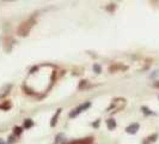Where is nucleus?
I'll return each mask as SVG.
<instances>
[{
    "instance_id": "nucleus-6",
    "label": "nucleus",
    "mask_w": 159,
    "mask_h": 144,
    "mask_svg": "<svg viewBox=\"0 0 159 144\" xmlns=\"http://www.w3.org/2000/svg\"><path fill=\"white\" fill-rule=\"evenodd\" d=\"M61 111H62V109H61V108H59V109L55 112V114L53 115V118H52V120H50V126H52V127H54L56 124H57V119H59V115H60Z\"/></svg>"
},
{
    "instance_id": "nucleus-5",
    "label": "nucleus",
    "mask_w": 159,
    "mask_h": 144,
    "mask_svg": "<svg viewBox=\"0 0 159 144\" xmlns=\"http://www.w3.org/2000/svg\"><path fill=\"white\" fill-rule=\"evenodd\" d=\"M157 138H158V135H157V133H153L152 136L146 137V138L143 139V144H152V143H154V142L157 141Z\"/></svg>"
},
{
    "instance_id": "nucleus-3",
    "label": "nucleus",
    "mask_w": 159,
    "mask_h": 144,
    "mask_svg": "<svg viewBox=\"0 0 159 144\" xmlns=\"http://www.w3.org/2000/svg\"><path fill=\"white\" fill-rule=\"evenodd\" d=\"M139 128H140V125H139V124H136V122L135 124H130L129 126L126 127V132L129 133V135H135Z\"/></svg>"
},
{
    "instance_id": "nucleus-15",
    "label": "nucleus",
    "mask_w": 159,
    "mask_h": 144,
    "mask_svg": "<svg viewBox=\"0 0 159 144\" xmlns=\"http://www.w3.org/2000/svg\"><path fill=\"white\" fill-rule=\"evenodd\" d=\"M92 67H93V71H95L97 74H99V73L102 72V67H101L98 64H93V66H92Z\"/></svg>"
},
{
    "instance_id": "nucleus-2",
    "label": "nucleus",
    "mask_w": 159,
    "mask_h": 144,
    "mask_svg": "<svg viewBox=\"0 0 159 144\" xmlns=\"http://www.w3.org/2000/svg\"><path fill=\"white\" fill-rule=\"evenodd\" d=\"M90 107H91V102H84V103L79 104L77 108L72 109V112H70V114H68V117L70 118H75V117H78V114H80V113L84 112V111H86Z\"/></svg>"
},
{
    "instance_id": "nucleus-7",
    "label": "nucleus",
    "mask_w": 159,
    "mask_h": 144,
    "mask_svg": "<svg viewBox=\"0 0 159 144\" xmlns=\"http://www.w3.org/2000/svg\"><path fill=\"white\" fill-rule=\"evenodd\" d=\"M107 127H108V130H110V131L115 130L116 128V121L112 119V118H109V119L107 120Z\"/></svg>"
},
{
    "instance_id": "nucleus-16",
    "label": "nucleus",
    "mask_w": 159,
    "mask_h": 144,
    "mask_svg": "<svg viewBox=\"0 0 159 144\" xmlns=\"http://www.w3.org/2000/svg\"><path fill=\"white\" fill-rule=\"evenodd\" d=\"M61 138H64V135H62V133H59V135H57V136L55 137V144H59V143H60Z\"/></svg>"
},
{
    "instance_id": "nucleus-8",
    "label": "nucleus",
    "mask_w": 159,
    "mask_h": 144,
    "mask_svg": "<svg viewBox=\"0 0 159 144\" xmlns=\"http://www.w3.org/2000/svg\"><path fill=\"white\" fill-rule=\"evenodd\" d=\"M121 69H127V67H125V66H122L121 64H115V65H112V66H110L109 67V72H115V71H117V70H121Z\"/></svg>"
},
{
    "instance_id": "nucleus-9",
    "label": "nucleus",
    "mask_w": 159,
    "mask_h": 144,
    "mask_svg": "<svg viewBox=\"0 0 159 144\" xmlns=\"http://www.w3.org/2000/svg\"><path fill=\"white\" fill-rule=\"evenodd\" d=\"M34 126V121L31 119H25L24 120V124H23V128L25 130H28V128H30Z\"/></svg>"
},
{
    "instance_id": "nucleus-10",
    "label": "nucleus",
    "mask_w": 159,
    "mask_h": 144,
    "mask_svg": "<svg viewBox=\"0 0 159 144\" xmlns=\"http://www.w3.org/2000/svg\"><path fill=\"white\" fill-rule=\"evenodd\" d=\"M10 108H11V103L8 101H4L2 103L0 104V109H2V111H8Z\"/></svg>"
},
{
    "instance_id": "nucleus-13",
    "label": "nucleus",
    "mask_w": 159,
    "mask_h": 144,
    "mask_svg": "<svg viewBox=\"0 0 159 144\" xmlns=\"http://www.w3.org/2000/svg\"><path fill=\"white\" fill-rule=\"evenodd\" d=\"M86 85H88V80H86V79L80 80L79 85H78V89H79V90H81V89H85V88H86Z\"/></svg>"
},
{
    "instance_id": "nucleus-4",
    "label": "nucleus",
    "mask_w": 159,
    "mask_h": 144,
    "mask_svg": "<svg viewBox=\"0 0 159 144\" xmlns=\"http://www.w3.org/2000/svg\"><path fill=\"white\" fill-rule=\"evenodd\" d=\"M93 143V138L89 137V138H84V139H77V141H73L70 144H92Z\"/></svg>"
},
{
    "instance_id": "nucleus-20",
    "label": "nucleus",
    "mask_w": 159,
    "mask_h": 144,
    "mask_svg": "<svg viewBox=\"0 0 159 144\" xmlns=\"http://www.w3.org/2000/svg\"><path fill=\"white\" fill-rule=\"evenodd\" d=\"M0 144H6V143H5V142H4V141H2L1 138H0Z\"/></svg>"
},
{
    "instance_id": "nucleus-19",
    "label": "nucleus",
    "mask_w": 159,
    "mask_h": 144,
    "mask_svg": "<svg viewBox=\"0 0 159 144\" xmlns=\"http://www.w3.org/2000/svg\"><path fill=\"white\" fill-rule=\"evenodd\" d=\"M98 122H99V120H97V121H96V122L93 124V125H92V126H95V127H97V126H98Z\"/></svg>"
},
{
    "instance_id": "nucleus-1",
    "label": "nucleus",
    "mask_w": 159,
    "mask_h": 144,
    "mask_svg": "<svg viewBox=\"0 0 159 144\" xmlns=\"http://www.w3.org/2000/svg\"><path fill=\"white\" fill-rule=\"evenodd\" d=\"M35 23H36L35 18H34V17H30L29 19L24 21L23 23L20 24L19 26H18L17 34H18L19 36H22V37H25V36H28V35H29V32H30V30L32 29V26L35 25Z\"/></svg>"
},
{
    "instance_id": "nucleus-11",
    "label": "nucleus",
    "mask_w": 159,
    "mask_h": 144,
    "mask_svg": "<svg viewBox=\"0 0 159 144\" xmlns=\"http://www.w3.org/2000/svg\"><path fill=\"white\" fill-rule=\"evenodd\" d=\"M22 132H23V127H20V126H15V127H13V135L16 137L20 136Z\"/></svg>"
},
{
    "instance_id": "nucleus-12",
    "label": "nucleus",
    "mask_w": 159,
    "mask_h": 144,
    "mask_svg": "<svg viewBox=\"0 0 159 144\" xmlns=\"http://www.w3.org/2000/svg\"><path fill=\"white\" fill-rule=\"evenodd\" d=\"M141 111H143V113L145 115H152V114H154V113L152 112L148 107H146V106H143V107H141Z\"/></svg>"
},
{
    "instance_id": "nucleus-17",
    "label": "nucleus",
    "mask_w": 159,
    "mask_h": 144,
    "mask_svg": "<svg viewBox=\"0 0 159 144\" xmlns=\"http://www.w3.org/2000/svg\"><path fill=\"white\" fill-rule=\"evenodd\" d=\"M16 142V136L15 135H12V136L8 137V144H12Z\"/></svg>"
},
{
    "instance_id": "nucleus-18",
    "label": "nucleus",
    "mask_w": 159,
    "mask_h": 144,
    "mask_svg": "<svg viewBox=\"0 0 159 144\" xmlns=\"http://www.w3.org/2000/svg\"><path fill=\"white\" fill-rule=\"evenodd\" d=\"M153 87H154V88H159V80H157V82L153 83Z\"/></svg>"
},
{
    "instance_id": "nucleus-14",
    "label": "nucleus",
    "mask_w": 159,
    "mask_h": 144,
    "mask_svg": "<svg viewBox=\"0 0 159 144\" xmlns=\"http://www.w3.org/2000/svg\"><path fill=\"white\" fill-rule=\"evenodd\" d=\"M11 88H12V85H11V84H7V85H6V89H4V93L0 94V97H4L5 95H7L8 93H10V89Z\"/></svg>"
}]
</instances>
